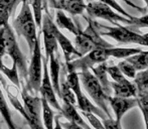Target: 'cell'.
<instances>
[{"mask_svg": "<svg viewBox=\"0 0 148 129\" xmlns=\"http://www.w3.org/2000/svg\"><path fill=\"white\" fill-rule=\"evenodd\" d=\"M21 3V10H20L17 17L13 20V23H12L13 28L12 30L18 35L23 36L25 38L31 55L33 47H34V43L37 39V36H38L36 33V23H35L33 13L30 9L28 1L22 0Z\"/></svg>", "mask_w": 148, "mask_h": 129, "instance_id": "cell-1", "label": "cell"}, {"mask_svg": "<svg viewBox=\"0 0 148 129\" xmlns=\"http://www.w3.org/2000/svg\"><path fill=\"white\" fill-rule=\"evenodd\" d=\"M89 25L85 30H79V32L76 34L75 38V47L82 56L88 54L98 47H113L111 43H107L96 28L94 21L88 19Z\"/></svg>", "mask_w": 148, "mask_h": 129, "instance_id": "cell-2", "label": "cell"}, {"mask_svg": "<svg viewBox=\"0 0 148 129\" xmlns=\"http://www.w3.org/2000/svg\"><path fill=\"white\" fill-rule=\"evenodd\" d=\"M78 75L79 78H80V82L82 83L84 89L87 91V93L92 98V100L97 104L98 107L101 108L105 112V114L108 117L112 118L109 111L108 95L104 92L99 81L94 76L93 73L90 72V70H88V69H86V70L80 71V73H78Z\"/></svg>", "mask_w": 148, "mask_h": 129, "instance_id": "cell-3", "label": "cell"}, {"mask_svg": "<svg viewBox=\"0 0 148 129\" xmlns=\"http://www.w3.org/2000/svg\"><path fill=\"white\" fill-rule=\"evenodd\" d=\"M94 24L97 30H102V32L98 30L101 35L109 36L120 43H137V45L146 47V41L143 35L136 32L130 27L122 26L119 23L114 26L101 25L98 22H94Z\"/></svg>", "mask_w": 148, "mask_h": 129, "instance_id": "cell-4", "label": "cell"}, {"mask_svg": "<svg viewBox=\"0 0 148 129\" xmlns=\"http://www.w3.org/2000/svg\"><path fill=\"white\" fill-rule=\"evenodd\" d=\"M4 37H5V45H6V54L11 58L12 63L15 64L17 67L18 75L20 79L26 83L27 80V64L26 59L22 54L21 49H19V45L16 40L15 32L9 25L4 26Z\"/></svg>", "mask_w": 148, "mask_h": 129, "instance_id": "cell-5", "label": "cell"}, {"mask_svg": "<svg viewBox=\"0 0 148 129\" xmlns=\"http://www.w3.org/2000/svg\"><path fill=\"white\" fill-rule=\"evenodd\" d=\"M39 35L34 43L32 54H31V62L29 67L27 68V80L24 88L32 94L38 93L39 87L41 84V78H42V55L40 49V43H39Z\"/></svg>", "mask_w": 148, "mask_h": 129, "instance_id": "cell-6", "label": "cell"}, {"mask_svg": "<svg viewBox=\"0 0 148 129\" xmlns=\"http://www.w3.org/2000/svg\"><path fill=\"white\" fill-rule=\"evenodd\" d=\"M21 98L23 101V106L27 115L26 124L30 129H45L41 116H42V106H41V98L32 95L26 90L22 88Z\"/></svg>", "mask_w": 148, "mask_h": 129, "instance_id": "cell-7", "label": "cell"}, {"mask_svg": "<svg viewBox=\"0 0 148 129\" xmlns=\"http://www.w3.org/2000/svg\"><path fill=\"white\" fill-rule=\"evenodd\" d=\"M86 10L88 12L89 16L92 18H102L107 21H110L112 24L116 25L119 22L123 23L132 24V20L125 16L121 15L113 10L111 6L101 1H91L86 5Z\"/></svg>", "mask_w": 148, "mask_h": 129, "instance_id": "cell-8", "label": "cell"}, {"mask_svg": "<svg viewBox=\"0 0 148 129\" xmlns=\"http://www.w3.org/2000/svg\"><path fill=\"white\" fill-rule=\"evenodd\" d=\"M108 58L109 57L106 54L105 47H98V49H94L93 51H89L88 54L78 58V59L66 63V67L72 68L75 71H82L86 70V69L90 70L95 64L106 62Z\"/></svg>", "mask_w": 148, "mask_h": 129, "instance_id": "cell-9", "label": "cell"}, {"mask_svg": "<svg viewBox=\"0 0 148 129\" xmlns=\"http://www.w3.org/2000/svg\"><path fill=\"white\" fill-rule=\"evenodd\" d=\"M47 64H49V61H47L45 58H42L43 71H42V78H41V84L40 87H39L38 92L41 94V98H43L51 107H53L56 110H58L60 113L62 106L60 105L59 101H58L57 94H56L53 85H51Z\"/></svg>", "mask_w": 148, "mask_h": 129, "instance_id": "cell-10", "label": "cell"}, {"mask_svg": "<svg viewBox=\"0 0 148 129\" xmlns=\"http://www.w3.org/2000/svg\"><path fill=\"white\" fill-rule=\"evenodd\" d=\"M51 18L49 14L45 13L42 15V24H41L40 32H42L43 35V43H45V58L47 61H49V57L51 54H57L58 51V41L51 30Z\"/></svg>", "mask_w": 148, "mask_h": 129, "instance_id": "cell-11", "label": "cell"}, {"mask_svg": "<svg viewBox=\"0 0 148 129\" xmlns=\"http://www.w3.org/2000/svg\"><path fill=\"white\" fill-rule=\"evenodd\" d=\"M108 103L113 109V112L115 114L116 122L121 124L123 116L131 110L132 108L136 107L138 105L137 103L136 97H130V98H122V97H111L108 96Z\"/></svg>", "mask_w": 148, "mask_h": 129, "instance_id": "cell-12", "label": "cell"}, {"mask_svg": "<svg viewBox=\"0 0 148 129\" xmlns=\"http://www.w3.org/2000/svg\"><path fill=\"white\" fill-rule=\"evenodd\" d=\"M51 30H53V34H55L56 39H57V41H58V45H60V49L64 51L66 63H69V62L73 61L75 58L82 57V55L77 51L76 47H75L74 45L69 40L68 37L60 32V30L58 28V26L53 23V21L51 22Z\"/></svg>", "mask_w": 148, "mask_h": 129, "instance_id": "cell-13", "label": "cell"}, {"mask_svg": "<svg viewBox=\"0 0 148 129\" xmlns=\"http://www.w3.org/2000/svg\"><path fill=\"white\" fill-rule=\"evenodd\" d=\"M49 79H51V85L53 87L56 94L60 97V64L59 59V53L51 54L49 57Z\"/></svg>", "mask_w": 148, "mask_h": 129, "instance_id": "cell-14", "label": "cell"}, {"mask_svg": "<svg viewBox=\"0 0 148 129\" xmlns=\"http://www.w3.org/2000/svg\"><path fill=\"white\" fill-rule=\"evenodd\" d=\"M60 115L64 116V117L66 118V120H69V121L78 124V125L81 126L83 129H92L88 124L86 123V121L82 118L81 114L78 113V110H77L76 106L69 103V102L62 101Z\"/></svg>", "mask_w": 148, "mask_h": 129, "instance_id": "cell-15", "label": "cell"}, {"mask_svg": "<svg viewBox=\"0 0 148 129\" xmlns=\"http://www.w3.org/2000/svg\"><path fill=\"white\" fill-rule=\"evenodd\" d=\"M76 100H77V107H78L82 112L93 113V114H95L97 117L101 118V119H103V120L109 118L101 108L94 105V104L88 99V97L85 96V94L83 92L81 93L79 96L76 97Z\"/></svg>", "mask_w": 148, "mask_h": 129, "instance_id": "cell-16", "label": "cell"}, {"mask_svg": "<svg viewBox=\"0 0 148 129\" xmlns=\"http://www.w3.org/2000/svg\"><path fill=\"white\" fill-rule=\"evenodd\" d=\"M107 64L106 62L101 64H98L97 67H93L90 70H92V73L94 76L99 81L100 85L103 88L104 92L110 96L111 95V86H110V81L108 80V73H107Z\"/></svg>", "mask_w": 148, "mask_h": 129, "instance_id": "cell-17", "label": "cell"}, {"mask_svg": "<svg viewBox=\"0 0 148 129\" xmlns=\"http://www.w3.org/2000/svg\"><path fill=\"white\" fill-rule=\"evenodd\" d=\"M110 86L113 89L115 97H122V98H130L137 96V89L135 84L131 82L128 83H116L110 82Z\"/></svg>", "mask_w": 148, "mask_h": 129, "instance_id": "cell-18", "label": "cell"}, {"mask_svg": "<svg viewBox=\"0 0 148 129\" xmlns=\"http://www.w3.org/2000/svg\"><path fill=\"white\" fill-rule=\"evenodd\" d=\"M56 22H57L56 25H57L58 27L69 30L70 32L74 33L75 35L79 32V30H80V28L75 24V22L73 21L69 16L66 15V13H64L62 9L57 10V13H56Z\"/></svg>", "mask_w": 148, "mask_h": 129, "instance_id": "cell-19", "label": "cell"}, {"mask_svg": "<svg viewBox=\"0 0 148 129\" xmlns=\"http://www.w3.org/2000/svg\"><path fill=\"white\" fill-rule=\"evenodd\" d=\"M0 114H1L2 118L5 121L6 125H7L8 129H16L17 127L14 124L13 120H12V116L10 113L9 107L7 105V102L5 100L3 93L1 91V87H0Z\"/></svg>", "mask_w": 148, "mask_h": 129, "instance_id": "cell-20", "label": "cell"}, {"mask_svg": "<svg viewBox=\"0 0 148 129\" xmlns=\"http://www.w3.org/2000/svg\"><path fill=\"white\" fill-rule=\"evenodd\" d=\"M126 61L133 64L136 71H142L148 68V51H143L133 55L131 57L126 58Z\"/></svg>", "mask_w": 148, "mask_h": 129, "instance_id": "cell-21", "label": "cell"}, {"mask_svg": "<svg viewBox=\"0 0 148 129\" xmlns=\"http://www.w3.org/2000/svg\"><path fill=\"white\" fill-rule=\"evenodd\" d=\"M140 49H122V47H107L106 54L108 57H113L116 59H126L133 55L140 53Z\"/></svg>", "mask_w": 148, "mask_h": 129, "instance_id": "cell-22", "label": "cell"}, {"mask_svg": "<svg viewBox=\"0 0 148 129\" xmlns=\"http://www.w3.org/2000/svg\"><path fill=\"white\" fill-rule=\"evenodd\" d=\"M60 9L66 10L72 15H81L86 10V4L84 0H68Z\"/></svg>", "mask_w": 148, "mask_h": 129, "instance_id": "cell-23", "label": "cell"}, {"mask_svg": "<svg viewBox=\"0 0 148 129\" xmlns=\"http://www.w3.org/2000/svg\"><path fill=\"white\" fill-rule=\"evenodd\" d=\"M0 71L9 79V81L14 85L15 87H17L18 89L20 88V82H19V76H18V71L17 67L15 64H12V68L8 69L5 64L2 62V59H0Z\"/></svg>", "mask_w": 148, "mask_h": 129, "instance_id": "cell-24", "label": "cell"}, {"mask_svg": "<svg viewBox=\"0 0 148 129\" xmlns=\"http://www.w3.org/2000/svg\"><path fill=\"white\" fill-rule=\"evenodd\" d=\"M60 99L62 101L69 102V103L76 106L77 104L76 96H75L72 89L69 87L68 83H66V79L64 78V76L62 77V81L60 80Z\"/></svg>", "mask_w": 148, "mask_h": 129, "instance_id": "cell-25", "label": "cell"}, {"mask_svg": "<svg viewBox=\"0 0 148 129\" xmlns=\"http://www.w3.org/2000/svg\"><path fill=\"white\" fill-rule=\"evenodd\" d=\"M137 103L143 114L145 121V127L148 129V91H139L137 92Z\"/></svg>", "mask_w": 148, "mask_h": 129, "instance_id": "cell-26", "label": "cell"}, {"mask_svg": "<svg viewBox=\"0 0 148 129\" xmlns=\"http://www.w3.org/2000/svg\"><path fill=\"white\" fill-rule=\"evenodd\" d=\"M134 84L136 86L137 92L148 91V68L137 73L134 78Z\"/></svg>", "mask_w": 148, "mask_h": 129, "instance_id": "cell-27", "label": "cell"}, {"mask_svg": "<svg viewBox=\"0 0 148 129\" xmlns=\"http://www.w3.org/2000/svg\"><path fill=\"white\" fill-rule=\"evenodd\" d=\"M29 5L33 8V17H34L36 26L41 27V21H42V9H43V0H27Z\"/></svg>", "mask_w": 148, "mask_h": 129, "instance_id": "cell-28", "label": "cell"}, {"mask_svg": "<svg viewBox=\"0 0 148 129\" xmlns=\"http://www.w3.org/2000/svg\"><path fill=\"white\" fill-rule=\"evenodd\" d=\"M107 73H108V75H110L112 80L116 83H121V84H123V83L130 82V81L127 80L126 77L122 74V72L119 70L118 66H108Z\"/></svg>", "mask_w": 148, "mask_h": 129, "instance_id": "cell-29", "label": "cell"}, {"mask_svg": "<svg viewBox=\"0 0 148 129\" xmlns=\"http://www.w3.org/2000/svg\"><path fill=\"white\" fill-rule=\"evenodd\" d=\"M118 68L125 77H128L130 79H134L135 76H136V69L133 67L132 64H130L126 60L120 62L118 64Z\"/></svg>", "mask_w": 148, "mask_h": 129, "instance_id": "cell-30", "label": "cell"}, {"mask_svg": "<svg viewBox=\"0 0 148 129\" xmlns=\"http://www.w3.org/2000/svg\"><path fill=\"white\" fill-rule=\"evenodd\" d=\"M82 115L89 121V123L94 127V129H106L104 124L99 120V118L93 113L89 112H82Z\"/></svg>", "mask_w": 148, "mask_h": 129, "instance_id": "cell-31", "label": "cell"}, {"mask_svg": "<svg viewBox=\"0 0 148 129\" xmlns=\"http://www.w3.org/2000/svg\"><path fill=\"white\" fill-rule=\"evenodd\" d=\"M99 1L101 2H104V3L108 4L109 6H111L113 9H115L116 11H118V13H120L121 15L125 16V17L129 18V19H132L133 16H131L130 14L128 13V12H126L124 9H123L122 7H121L120 4H118L117 2H116V0H99Z\"/></svg>", "mask_w": 148, "mask_h": 129, "instance_id": "cell-32", "label": "cell"}, {"mask_svg": "<svg viewBox=\"0 0 148 129\" xmlns=\"http://www.w3.org/2000/svg\"><path fill=\"white\" fill-rule=\"evenodd\" d=\"M11 13L12 12L10 11V10L0 6V28L7 25L8 20H9V17H10V15H11Z\"/></svg>", "mask_w": 148, "mask_h": 129, "instance_id": "cell-33", "label": "cell"}, {"mask_svg": "<svg viewBox=\"0 0 148 129\" xmlns=\"http://www.w3.org/2000/svg\"><path fill=\"white\" fill-rule=\"evenodd\" d=\"M132 24H130V27H143L144 24L148 23V14L142 16V17H132Z\"/></svg>", "mask_w": 148, "mask_h": 129, "instance_id": "cell-34", "label": "cell"}, {"mask_svg": "<svg viewBox=\"0 0 148 129\" xmlns=\"http://www.w3.org/2000/svg\"><path fill=\"white\" fill-rule=\"evenodd\" d=\"M103 121V124L106 129H122L121 124L117 123L116 120H114L113 118H107Z\"/></svg>", "mask_w": 148, "mask_h": 129, "instance_id": "cell-35", "label": "cell"}, {"mask_svg": "<svg viewBox=\"0 0 148 129\" xmlns=\"http://www.w3.org/2000/svg\"><path fill=\"white\" fill-rule=\"evenodd\" d=\"M6 55V45L4 37V27L0 28V59Z\"/></svg>", "mask_w": 148, "mask_h": 129, "instance_id": "cell-36", "label": "cell"}, {"mask_svg": "<svg viewBox=\"0 0 148 129\" xmlns=\"http://www.w3.org/2000/svg\"><path fill=\"white\" fill-rule=\"evenodd\" d=\"M60 125L62 126L64 129H83L81 126H79L78 124L74 123V122H60Z\"/></svg>", "mask_w": 148, "mask_h": 129, "instance_id": "cell-37", "label": "cell"}, {"mask_svg": "<svg viewBox=\"0 0 148 129\" xmlns=\"http://www.w3.org/2000/svg\"><path fill=\"white\" fill-rule=\"evenodd\" d=\"M122 1H124V2H126L128 5H130L131 7H133V8H136L138 11H140V12H142V13H145L146 12V9H142V8L140 7V6H138V5H136V4H134L133 2H131L130 0H122Z\"/></svg>", "mask_w": 148, "mask_h": 129, "instance_id": "cell-38", "label": "cell"}, {"mask_svg": "<svg viewBox=\"0 0 148 129\" xmlns=\"http://www.w3.org/2000/svg\"><path fill=\"white\" fill-rule=\"evenodd\" d=\"M60 116H62L60 114L58 116H55V127H53V129H64L62 126L60 125Z\"/></svg>", "mask_w": 148, "mask_h": 129, "instance_id": "cell-39", "label": "cell"}, {"mask_svg": "<svg viewBox=\"0 0 148 129\" xmlns=\"http://www.w3.org/2000/svg\"><path fill=\"white\" fill-rule=\"evenodd\" d=\"M66 1H68V0H57V8L58 9H60L62 6L64 5Z\"/></svg>", "mask_w": 148, "mask_h": 129, "instance_id": "cell-40", "label": "cell"}, {"mask_svg": "<svg viewBox=\"0 0 148 129\" xmlns=\"http://www.w3.org/2000/svg\"><path fill=\"white\" fill-rule=\"evenodd\" d=\"M143 37H144L145 41H146V47H148V32L147 33H144V34H142Z\"/></svg>", "mask_w": 148, "mask_h": 129, "instance_id": "cell-41", "label": "cell"}, {"mask_svg": "<svg viewBox=\"0 0 148 129\" xmlns=\"http://www.w3.org/2000/svg\"><path fill=\"white\" fill-rule=\"evenodd\" d=\"M51 3H53V5L57 7V0H51Z\"/></svg>", "mask_w": 148, "mask_h": 129, "instance_id": "cell-42", "label": "cell"}, {"mask_svg": "<svg viewBox=\"0 0 148 129\" xmlns=\"http://www.w3.org/2000/svg\"><path fill=\"white\" fill-rule=\"evenodd\" d=\"M144 2L146 3V6H147V8H148V0H144Z\"/></svg>", "mask_w": 148, "mask_h": 129, "instance_id": "cell-43", "label": "cell"}, {"mask_svg": "<svg viewBox=\"0 0 148 129\" xmlns=\"http://www.w3.org/2000/svg\"><path fill=\"white\" fill-rule=\"evenodd\" d=\"M16 129H18V128H16Z\"/></svg>", "mask_w": 148, "mask_h": 129, "instance_id": "cell-44", "label": "cell"}]
</instances>
